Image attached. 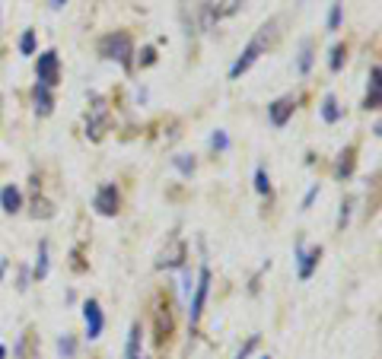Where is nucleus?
I'll use <instances>...</instances> for the list:
<instances>
[{
  "label": "nucleus",
  "instance_id": "17",
  "mask_svg": "<svg viewBox=\"0 0 382 359\" xmlns=\"http://www.w3.org/2000/svg\"><path fill=\"white\" fill-rule=\"evenodd\" d=\"M48 276V242L39 245V261H35V280H45Z\"/></svg>",
  "mask_w": 382,
  "mask_h": 359
},
{
  "label": "nucleus",
  "instance_id": "10",
  "mask_svg": "<svg viewBox=\"0 0 382 359\" xmlns=\"http://www.w3.org/2000/svg\"><path fill=\"white\" fill-rule=\"evenodd\" d=\"M32 99H35V111H39V115H42V118H48L51 111H55V99H51V90H48V86L35 83Z\"/></svg>",
  "mask_w": 382,
  "mask_h": 359
},
{
  "label": "nucleus",
  "instance_id": "28",
  "mask_svg": "<svg viewBox=\"0 0 382 359\" xmlns=\"http://www.w3.org/2000/svg\"><path fill=\"white\" fill-rule=\"evenodd\" d=\"M255 346H258V337H252V340H249V344H245V346H243V350H239V353H236V359H245V356H249V353H252V350H255Z\"/></svg>",
  "mask_w": 382,
  "mask_h": 359
},
{
  "label": "nucleus",
  "instance_id": "3",
  "mask_svg": "<svg viewBox=\"0 0 382 359\" xmlns=\"http://www.w3.org/2000/svg\"><path fill=\"white\" fill-rule=\"evenodd\" d=\"M109 102L102 96L90 99V111H86V137L90 140H102L105 131H109Z\"/></svg>",
  "mask_w": 382,
  "mask_h": 359
},
{
  "label": "nucleus",
  "instance_id": "12",
  "mask_svg": "<svg viewBox=\"0 0 382 359\" xmlns=\"http://www.w3.org/2000/svg\"><path fill=\"white\" fill-rule=\"evenodd\" d=\"M363 108H379V67L369 70V90H367V102Z\"/></svg>",
  "mask_w": 382,
  "mask_h": 359
},
{
  "label": "nucleus",
  "instance_id": "15",
  "mask_svg": "<svg viewBox=\"0 0 382 359\" xmlns=\"http://www.w3.org/2000/svg\"><path fill=\"white\" fill-rule=\"evenodd\" d=\"M182 261H185V245L175 242V245H172V251H166V255H163L160 267H182Z\"/></svg>",
  "mask_w": 382,
  "mask_h": 359
},
{
  "label": "nucleus",
  "instance_id": "24",
  "mask_svg": "<svg viewBox=\"0 0 382 359\" xmlns=\"http://www.w3.org/2000/svg\"><path fill=\"white\" fill-rule=\"evenodd\" d=\"M57 353H61L64 359H70V356H74V337H67V334H64V337L57 340Z\"/></svg>",
  "mask_w": 382,
  "mask_h": 359
},
{
  "label": "nucleus",
  "instance_id": "20",
  "mask_svg": "<svg viewBox=\"0 0 382 359\" xmlns=\"http://www.w3.org/2000/svg\"><path fill=\"white\" fill-rule=\"evenodd\" d=\"M309 67H313V42H303V55H299L296 70L299 73H309Z\"/></svg>",
  "mask_w": 382,
  "mask_h": 359
},
{
  "label": "nucleus",
  "instance_id": "8",
  "mask_svg": "<svg viewBox=\"0 0 382 359\" xmlns=\"http://www.w3.org/2000/svg\"><path fill=\"white\" fill-rule=\"evenodd\" d=\"M293 108H296L293 96H284V99H278V102H271V105H268V118H271V125L274 127H284L287 121H290Z\"/></svg>",
  "mask_w": 382,
  "mask_h": 359
},
{
  "label": "nucleus",
  "instance_id": "19",
  "mask_svg": "<svg viewBox=\"0 0 382 359\" xmlns=\"http://www.w3.org/2000/svg\"><path fill=\"white\" fill-rule=\"evenodd\" d=\"M137 346H140V325H131V334H128V353H125V359H134V356H137Z\"/></svg>",
  "mask_w": 382,
  "mask_h": 359
},
{
  "label": "nucleus",
  "instance_id": "1",
  "mask_svg": "<svg viewBox=\"0 0 382 359\" xmlns=\"http://www.w3.org/2000/svg\"><path fill=\"white\" fill-rule=\"evenodd\" d=\"M274 38H278V20H268L255 35H252V42L243 48V55L236 57V64L229 67V80H239V76L258 61V57L268 55V48L274 45Z\"/></svg>",
  "mask_w": 382,
  "mask_h": 359
},
{
  "label": "nucleus",
  "instance_id": "4",
  "mask_svg": "<svg viewBox=\"0 0 382 359\" xmlns=\"http://www.w3.org/2000/svg\"><path fill=\"white\" fill-rule=\"evenodd\" d=\"M207 293H210V267L204 264L198 270V280H195V296H191V309H188V318H191V325L201 321V311H204V302H207Z\"/></svg>",
  "mask_w": 382,
  "mask_h": 359
},
{
  "label": "nucleus",
  "instance_id": "23",
  "mask_svg": "<svg viewBox=\"0 0 382 359\" xmlns=\"http://www.w3.org/2000/svg\"><path fill=\"white\" fill-rule=\"evenodd\" d=\"M255 188H258V194H271V181H268V172H264V169L255 172Z\"/></svg>",
  "mask_w": 382,
  "mask_h": 359
},
{
  "label": "nucleus",
  "instance_id": "18",
  "mask_svg": "<svg viewBox=\"0 0 382 359\" xmlns=\"http://www.w3.org/2000/svg\"><path fill=\"white\" fill-rule=\"evenodd\" d=\"M344 57H348V48H344V45H334V48H332V57H328V67L338 73V70L344 67Z\"/></svg>",
  "mask_w": 382,
  "mask_h": 359
},
{
  "label": "nucleus",
  "instance_id": "2",
  "mask_svg": "<svg viewBox=\"0 0 382 359\" xmlns=\"http://www.w3.org/2000/svg\"><path fill=\"white\" fill-rule=\"evenodd\" d=\"M99 55L109 57V61H118L121 67H131V55H134V42L128 32H109L99 42Z\"/></svg>",
  "mask_w": 382,
  "mask_h": 359
},
{
  "label": "nucleus",
  "instance_id": "14",
  "mask_svg": "<svg viewBox=\"0 0 382 359\" xmlns=\"http://www.w3.org/2000/svg\"><path fill=\"white\" fill-rule=\"evenodd\" d=\"M338 118H341L338 99H334V96H325V99H322V121H325V125H334Z\"/></svg>",
  "mask_w": 382,
  "mask_h": 359
},
{
  "label": "nucleus",
  "instance_id": "32",
  "mask_svg": "<svg viewBox=\"0 0 382 359\" xmlns=\"http://www.w3.org/2000/svg\"><path fill=\"white\" fill-rule=\"evenodd\" d=\"M4 270H7V267H4V264H0V276H4Z\"/></svg>",
  "mask_w": 382,
  "mask_h": 359
},
{
  "label": "nucleus",
  "instance_id": "5",
  "mask_svg": "<svg viewBox=\"0 0 382 359\" xmlns=\"http://www.w3.org/2000/svg\"><path fill=\"white\" fill-rule=\"evenodd\" d=\"M35 76H39V83L48 86V90L61 80V61H57V51H42V55H39Z\"/></svg>",
  "mask_w": 382,
  "mask_h": 359
},
{
  "label": "nucleus",
  "instance_id": "13",
  "mask_svg": "<svg viewBox=\"0 0 382 359\" xmlns=\"http://www.w3.org/2000/svg\"><path fill=\"white\" fill-rule=\"evenodd\" d=\"M350 172H354V146H348V150L341 153L338 166H334V175H338L341 181H344V178H350Z\"/></svg>",
  "mask_w": 382,
  "mask_h": 359
},
{
  "label": "nucleus",
  "instance_id": "7",
  "mask_svg": "<svg viewBox=\"0 0 382 359\" xmlns=\"http://www.w3.org/2000/svg\"><path fill=\"white\" fill-rule=\"evenodd\" d=\"M83 321H86V337L96 340L99 334H102V325H105V318H102V309H99L96 299H90V302L83 305Z\"/></svg>",
  "mask_w": 382,
  "mask_h": 359
},
{
  "label": "nucleus",
  "instance_id": "27",
  "mask_svg": "<svg viewBox=\"0 0 382 359\" xmlns=\"http://www.w3.org/2000/svg\"><path fill=\"white\" fill-rule=\"evenodd\" d=\"M341 26V3H332V13H328V29H338Z\"/></svg>",
  "mask_w": 382,
  "mask_h": 359
},
{
  "label": "nucleus",
  "instance_id": "11",
  "mask_svg": "<svg viewBox=\"0 0 382 359\" xmlns=\"http://www.w3.org/2000/svg\"><path fill=\"white\" fill-rule=\"evenodd\" d=\"M0 204H4V210H7V213H20V207H22L20 188H13V185L4 188V191H0Z\"/></svg>",
  "mask_w": 382,
  "mask_h": 359
},
{
  "label": "nucleus",
  "instance_id": "25",
  "mask_svg": "<svg viewBox=\"0 0 382 359\" xmlns=\"http://www.w3.org/2000/svg\"><path fill=\"white\" fill-rule=\"evenodd\" d=\"M175 166H179V172L191 175V172H195V159H188L185 153H182V156H175Z\"/></svg>",
  "mask_w": 382,
  "mask_h": 359
},
{
  "label": "nucleus",
  "instance_id": "29",
  "mask_svg": "<svg viewBox=\"0 0 382 359\" xmlns=\"http://www.w3.org/2000/svg\"><path fill=\"white\" fill-rule=\"evenodd\" d=\"M315 194H319V185H315V188H309V194H306V201H303V210H306V207H309V204L315 201Z\"/></svg>",
  "mask_w": 382,
  "mask_h": 359
},
{
  "label": "nucleus",
  "instance_id": "21",
  "mask_svg": "<svg viewBox=\"0 0 382 359\" xmlns=\"http://www.w3.org/2000/svg\"><path fill=\"white\" fill-rule=\"evenodd\" d=\"M32 216H35V220H39V216H42V220H48V216H55V210H51V204H48V201H39V197H35Z\"/></svg>",
  "mask_w": 382,
  "mask_h": 359
},
{
  "label": "nucleus",
  "instance_id": "26",
  "mask_svg": "<svg viewBox=\"0 0 382 359\" xmlns=\"http://www.w3.org/2000/svg\"><path fill=\"white\" fill-rule=\"evenodd\" d=\"M210 146H214V150H226V146H229V137H226V134H223V131H214V137H210Z\"/></svg>",
  "mask_w": 382,
  "mask_h": 359
},
{
  "label": "nucleus",
  "instance_id": "33",
  "mask_svg": "<svg viewBox=\"0 0 382 359\" xmlns=\"http://www.w3.org/2000/svg\"><path fill=\"white\" fill-rule=\"evenodd\" d=\"M261 359H271V356H261Z\"/></svg>",
  "mask_w": 382,
  "mask_h": 359
},
{
  "label": "nucleus",
  "instance_id": "22",
  "mask_svg": "<svg viewBox=\"0 0 382 359\" xmlns=\"http://www.w3.org/2000/svg\"><path fill=\"white\" fill-rule=\"evenodd\" d=\"M20 51H22V55H32V51H35V32H32V29H26V32H22Z\"/></svg>",
  "mask_w": 382,
  "mask_h": 359
},
{
  "label": "nucleus",
  "instance_id": "16",
  "mask_svg": "<svg viewBox=\"0 0 382 359\" xmlns=\"http://www.w3.org/2000/svg\"><path fill=\"white\" fill-rule=\"evenodd\" d=\"M243 3H245V0H220V3H217V10H214V20H226V16L239 13V10H243Z\"/></svg>",
  "mask_w": 382,
  "mask_h": 359
},
{
  "label": "nucleus",
  "instance_id": "9",
  "mask_svg": "<svg viewBox=\"0 0 382 359\" xmlns=\"http://www.w3.org/2000/svg\"><path fill=\"white\" fill-rule=\"evenodd\" d=\"M296 255H299V280H309L313 276V270L319 267V258H322V248L315 245V248H309L306 251L303 245L296 248Z\"/></svg>",
  "mask_w": 382,
  "mask_h": 359
},
{
  "label": "nucleus",
  "instance_id": "30",
  "mask_svg": "<svg viewBox=\"0 0 382 359\" xmlns=\"http://www.w3.org/2000/svg\"><path fill=\"white\" fill-rule=\"evenodd\" d=\"M64 3H67V0H51V7H57V10H61Z\"/></svg>",
  "mask_w": 382,
  "mask_h": 359
},
{
  "label": "nucleus",
  "instance_id": "31",
  "mask_svg": "<svg viewBox=\"0 0 382 359\" xmlns=\"http://www.w3.org/2000/svg\"><path fill=\"white\" fill-rule=\"evenodd\" d=\"M0 359H4V344H0Z\"/></svg>",
  "mask_w": 382,
  "mask_h": 359
},
{
  "label": "nucleus",
  "instance_id": "6",
  "mask_svg": "<svg viewBox=\"0 0 382 359\" xmlns=\"http://www.w3.org/2000/svg\"><path fill=\"white\" fill-rule=\"evenodd\" d=\"M93 207H96L99 216H115V213H118V191H115V185H102V188H99Z\"/></svg>",
  "mask_w": 382,
  "mask_h": 359
}]
</instances>
